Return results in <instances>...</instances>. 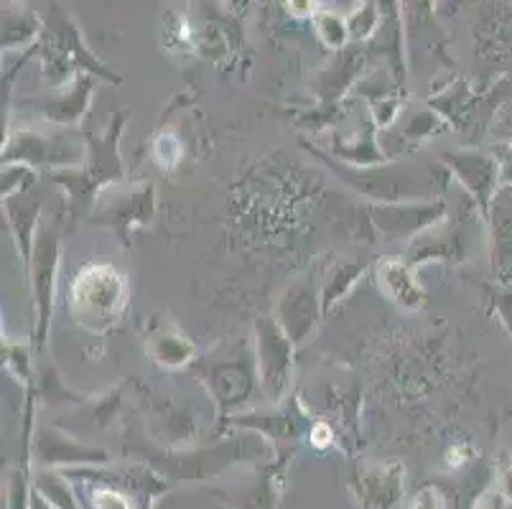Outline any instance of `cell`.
<instances>
[{
    "label": "cell",
    "instance_id": "9c48e42d",
    "mask_svg": "<svg viewBox=\"0 0 512 509\" xmlns=\"http://www.w3.org/2000/svg\"><path fill=\"white\" fill-rule=\"evenodd\" d=\"M441 158H444V163L449 166L451 174L467 186V191H472L479 209L490 207L492 191H495L497 181L495 158L484 156V153L479 151H449Z\"/></svg>",
    "mask_w": 512,
    "mask_h": 509
},
{
    "label": "cell",
    "instance_id": "603a6c76",
    "mask_svg": "<svg viewBox=\"0 0 512 509\" xmlns=\"http://www.w3.org/2000/svg\"><path fill=\"white\" fill-rule=\"evenodd\" d=\"M492 296H495L492 301H495L497 311L502 314V321H505L507 329L512 331V291H497L492 293Z\"/></svg>",
    "mask_w": 512,
    "mask_h": 509
},
{
    "label": "cell",
    "instance_id": "7402d4cb",
    "mask_svg": "<svg viewBox=\"0 0 512 509\" xmlns=\"http://www.w3.org/2000/svg\"><path fill=\"white\" fill-rule=\"evenodd\" d=\"M434 128H439V120L431 118V115H418L416 120H411L406 128V138H423V135H428Z\"/></svg>",
    "mask_w": 512,
    "mask_h": 509
},
{
    "label": "cell",
    "instance_id": "2e32d148",
    "mask_svg": "<svg viewBox=\"0 0 512 509\" xmlns=\"http://www.w3.org/2000/svg\"><path fill=\"white\" fill-rule=\"evenodd\" d=\"M380 280H383L390 298L398 301L400 306L418 308L423 303V291L418 288L416 278H413V268H408L406 263H383Z\"/></svg>",
    "mask_w": 512,
    "mask_h": 509
},
{
    "label": "cell",
    "instance_id": "ac0fdd59",
    "mask_svg": "<svg viewBox=\"0 0 512 509\" xmlns=\"http://www.w3.org/2000/svg\"><path fill=\"white\" fill-rule=\"evenodd\" d=\"M39 34V18L31 11L26 13H6L3 18V49H13Z\"/></svg>",
    "mask_w": 512,
    "mask_h": 509
},
{
    "label": "cell",
    "instance_id": "8992f818",
    "mask_svg": "<svg viewBox=\"0 0 512 509\" xmlns=\"http://www.w3.org/2000/svg\"><path fill=\"white\" fill-rule=\"evenodd\" d=\"M59 263V237L51 230H41L36 235L34 252H31V283H34V301H36V349H44L46 334H49L51 321V298H54V280H57Z\"/></svg>",
    "mask_w": 512,
    "mask_h": 509
},
{
    "label": "cell",
    "instance_id": "44dd1931",
    "mask_svg": "<svg viewBox=\"0 0 512 509\" xmlns=\"http://www.w3.org/2000/svg\"><path fill=\"white\" fill-rule=\"evenodd\" d=\"M375 8L372 3H367L362 11H357L355 16L349 18V36L352 39H365L367 34L372 31V26H375Z\"/></svg>",
    "mask_w": 512,
    "mask_h": 509
},
{
    "label": "cell",
    "instance_id": "7c38bea8",
    "mask_svg": "<svg viewBox=\"0 0 512 509\" xmlns=\"http://www.w3.org/2000/svg\"><path fill=\"white\" fill-rule=\"evenodd\" d=\"M92 97V79L87 74H79L74 82V90L69 95L59 97H31L23 105L36 107L44 118L54 120V123H77L85 115V107L90 105Z\"/></svg>",
    "mask_w": 512,
    "mask_h": 509
},
{
    "label": "cell",
    "instance_id": "6da1fadb",
    "mask_svg": "<svg viewBox=\"0 0 512 509\" xmlns=\"http://www.w3.org/2000/svg\"><path fill=\"white\" fill-rule=\"evenodd\" d=\"M324 161L329 163V168H332L339 179L347 181L349 186H355L360 194L377 199L380 204H398L403 199H408V196L423 199V196L434 191V181L413 166H398V163L393 166V163H388V166L357 168L344 166V163L332 161V158H324Z\"/></svg>",
    "mask_w": 512,
    "mask_h": 509
},
{
    "label": "cell",
    "instance_id": "e0dca14e",
    "mask_svg": "<svg viewBox=\"0 0 512 509\" xmlns=\"http://www.w3.org/2000/svg\"><path fill=\"white\" fill-rule=\"evenodd\" d=\"M362 270L365 268L357 263H339L337 268L332 270V278H329V283L324 286V291H321V308L329 311L339 298L347 296V291L355 286V280L360 278Z\"/></svg>",
    "mask_w": 512,
    "mask_h": 509
},
{
    "label": "cell",
    "instance_id": "7a4b0ae2",
    "mask_svg": "<svg viewBox=\"0 0 512 509\" xmlns=\"http://www.w3.org/2000/svg\"><path fill=\"white\" fill-rule=\"evenodd\" d=\"M125 118H128V112L120 110L118 115H115L110 130H107L102 138L90 135V153H87L90 166H85V171H79V174H74V171L67 174V171H64V174L54 176V179L62 181L69 189V194H72L74 217H79V212H85V209L90 207L92 196H95V191L100 189V186L110 184V181L123 176V163H120L118 156V140Z\"/></svg>",
    "mask_w": 512,
    "mask_h": 509
},
{
    "label": "cell",
    "instance_id": "4fadbf2b",
    "mask_svg": "<svg viewBox=\"0 0 512 509\" xmlns=\"http://www.w3.org/2000/svg\"><path fill=\"white\" fill-rule=\"evenodd\" d=\"M492 240H495V258L492 265L500 278H510L512 270V191H500L492 202Z\"/></svg>",
    "mask_w": 512,
    "mask_h": 509
},
{
    "label": "cell",
    "instance_id": "ffe728a7",
    "mask_svg": "<svg viewBox=\"0 0 512 509\" xmlns=\"http://www.w3.org/2000/svg\"><path fill=\"white\" fill-rule=\"evenodd\" d=\"M316 28H319L321 39L327 41L329 46H334V49H342L349 36V26H344L342 18L332 16V13H321L316 18Z\"/></svg>",
    "mask_w": 512,
    "mask_h": 509
},
{
    "label": "cell",
    "instance_id": "ba28073f",
    "mask_svg": "<svg viewBox=\"0 0 512 509\" xmlns=\"http://www.w3.org/2000/svg\"><path fill=\"white\" fill-rule=\"evenodd\" d=\"M120 298H123V283L110 268H97L90 270V275H82L77 291H74L79 316H90V319L115 316Z\"/></svg>",
    "mask_w": 512,
    "mask_h": 509
},
{
    "label": "cell",
    "instance_id": "d6986e66",
    "mask_svg": "<svg viewBox=\"0 0 512 509\" xmlns=\"http://www.w3.org/2000/svg\"><path fill=\"white\" fill-rule=\"evenodd\" d=\"M151 349L158 362L169 364V367H181V364L189 362V357H192V347L176 334H158Z\"/></svg>",
    "mask_w": 512,
    "mask_h": 509
},
{
    "label": "cell",
    "instance_id": "5bb4252c",
    "mask_svg": "<svg viewBox=\"0 0 512 509\" xmlns=\"http://www.w3.org/2000/svg\"><path fill=\"white\" fill-rule=\"evenodd\" d=\"M107 217L102 219L105 224H110L113 230L120 232V237H125V230H128L130 224H146L151 222L153 217V186L143 184L141 189L128 194V199H120L115 202L113 207L107 209Z\"/></svg>",
    "mask_w": 512,
    "mask_h": 509
},
{
    "label": "cell",
    "instance_id": "5b68a950",
    "mask_svg": "<svg viewBox=\"0 0 512 509\" xmlns=\"http://www.w3.org/2000/svg\"><path fill=\"white\" fill-rule=\"evenodd\" d=\"M370 222L385 240H408V237H421L423 232L434 230L444 219L446 202H398V204H372L367 209Z\"/></svg>",
    "mask_w": 512,
    "mask_h": 509
},
{
    "label": "cell",
    "instance_id": "9a60e30c",
    "mask_svg": "<svg viewBox=\"0 0 512 509\" xmlns=\"http://www.w3.org/2000/svg\"><path fill=\"white\" fill-rule=\"evenodd\" d=\"M36 217H39V202H36V196H31L29 191H23V194H16L8 199V219H11V227L16 232V242L18 250H21V258L29 263L31 260V240H34V227H36Z\"/></svg>",
    "mask_w": 512,
    "mask_h": 509
},
{
    "label": "cell",
    "instance_id": "8fae6325",
    "mask_svg": "<svg viewBox=\"0 0 512 509\" xmlns=\"http://www.w3.org/2000/svg\"><path fill=\"white\" fill-rule=\"evenodd\" d=\"M209 387L214 392V400L220 403L222 413L240 405L253 390V375L245 359H232V362L212 364L207 377Z\"/></svg>",
    "mask_w": 512,
    "mask_h": 509
},
{
    "label": "cell",
    "instance_id": "277c9868",
    "mask_svg": "<svg viewBox=\"0 0 512 509\" xmlns=\"http://www.w3.org/2000/svg\"><path fill=\"white\" fill-rule=\"evenodd\" d=\"M255 342H258V367L265 395L271 400H281L291 382L293 342L276 319H260L255 324Z\"/></svg>",
    "mask_w": 512,
    "mask_h": 509
},
{
    "label": "cell",
    "instance_id": "cb8c5ba5",
    "mask_svg": "<svg viewBox=\"0 0 512 509\" xmlns=\"http://www.w3.org/2000/svg\"><path fill=\"white\" fill-rule=\"evenodd\" d=\"M375 110H377V112H375L377 123H380V125H388V123H390V112H393V115H395V110H398V102L388 100V102H385V105H377Z\"/></svg>",
    "mask_w": 512,
    "mask_h": 509
},
{
    "label": "cell",
    "instance_id": "30bf717a",
    "mask_svg": "<svg viewBox=\"0 0 512 509\" xmlns=\"http://www.w3.org/2000/svg\"><path fill=\"white\" fill-rule=\"evenodd\" d=\"M3 161H21V166H36V163H46V166H74L82 161V151L77 146H67L54 138H44L36 133H21L16 135L11 146H8Z\"/></svg>",
    "mask_w": 512,
    "mask_h": 509
},
{
    "label": "cell",
    "instance_id": "3957f363",
    "mask_svg": "<svg viewBox=\"0 0 512 509\" xmlns=\"http://www.w3.org/2000/svg\"><path fill=\"white\" fill-rule=\"evenodd\" d=\"M46 34H49L51 44H44V56L49 54V62L44 64L46 72H49L51 82H57V72H67L69 67H85L87 72L100 74L102 79H110V82H120L118 74H113L107 67H102L97 59H92L90 51L85 49L82 39H79V28L74 26V21L69 18V13L54 11L51 13L49 23H46Z\"/></svg>",
    "mask_w": 512,
    "mask_h": 509
},
{
    "label": "cell",
    "instance_id": "52a82bcc",
    "mask_svg": "<svg viewBox=\"0 0 512 509\" xmlns=\"http://www.w3.org/2000/svg\"><path fill=\"white\" fill-rule=\"evenodd\" d=\"M276 321L288 334L293 347L304 342V339H309L316 321H319V296H316L314 286H311L309 280H299V283H293L288 288L286 296L278 303Z\"/></svg>",
    "mask_w": 512,
    "mask_h": 509
}]
</instances>
